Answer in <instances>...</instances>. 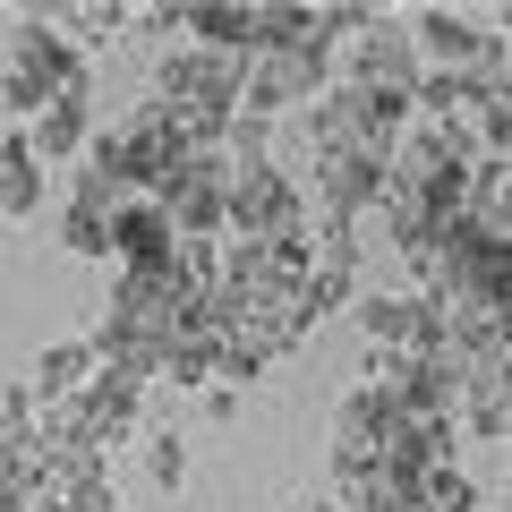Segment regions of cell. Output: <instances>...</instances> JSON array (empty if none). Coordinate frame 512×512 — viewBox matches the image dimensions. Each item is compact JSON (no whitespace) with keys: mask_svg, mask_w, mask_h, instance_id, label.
<instances>
[{"mask_svg":"<svg viewBox=\"0 0 512 512\" xmlns=\"http://www.w3.org/2000/svg\"><path fill=\"white\" fill-rule=\"evenodd\" d=\"M222 231L231 239H299L308 231V197H299V180L282 163H239L231 188H222Z\"/></svg>","mask_w":512,"mask_h":512,"instance_id":"cell-1","label":"cell"},{"mask_svg":"<svg viewBox=\"0 0 512 512\" xmlns=\"http://www.w3.org/2000/svg\"><path fill=\"white\" fill-rule=\"evenodd\" d=\"M325 60H333V77H342V86L384 94V103H410V94H419V77H427V60L410 52V35L384 18V9H376V18H367L350 43H333Z\"/></svg>","mask_w":512,"mask_h":512,"instance_id":"cell-2","label":"cell"},{"mask_svg":"<svg viewBox=\"0 0 512 512\" xmlns=\"http://www.w3.org/2000/svg\"><path fill=\"white\" fill-rule=\"evenodd\" d=\"M325 86H333L325 43H274V52H248V77H239V111H256V120H282V111H308Z\"/></svg>","mask_w":512,"mask_h":512,"instance_id":"cell-3","label":"cell"},{"mask_svg":"<svg viewBox=\"0 0 512 512\" xmlns=\"http://www.w3.org/2000/svg\"><path fill=\"white\" fill-rule=\"evenodd\" d=\"M239 52H205V43H171L154 60V103H188V111H239Z\"/></svg>","mask_w":512,"mask_h":512,"instance_id":"cell-4","label":"cell"},{"mask_svg":"<svg viewBox=\"0 0 512 512\" xmlns=\"http://www.w3.org/2000/svg\"><path fill=\"white\" fill-rule=\"evenodd\" d=\"M222 188H231L222 154H180L163 171V188H154V205H163V222L180 239H222Z\"/></svg>","mask_w":512,"mask_h":512,"instance_id":"cell-5","label":"cell"},{"mask_svg":"<svg viewBox=\"0 0 512 512\" xmlns=\"http://www.w3.org/2000/svg\"><path fill=\"white\" fill-rule=\"evenodd\" d=\"M495 26H504V9H410L402 35H410V52H419L427 69H461L470 77Z\"/></svg>","mask_w":512,"mask_h":512,"instance_id":"cell-6","label":"cell"},{"mask_svg":"<svg viewBox=\"0 0 512 512\" xmlns=\"http://www.w3.org/2000/svg\"><path fill=\"white\" fill-rule=\"evenodd\" d=\"M18 137H26V154H35V163H77V154H86V137H94V69L69 77V86H60L52 103L18 128Z\"/></svg>","mask_w":512,"mask_h":512,"instance_id":"cell-7","label":"cell"},{"mask_svg":"<svg viewBox=\"0 0 512 512\" xmlns=\"http://www.w3.org/2000/svg\"><path fill=\"white\" fill-rule=\"evenodd\" d=\"M393 419H402V410L384 402L376 384H350L342 410H333V470H376L384 444H393Z\"/></svg>","mask_w":512,"mask_h":512,"instance_id":"cell-8","label":"cell"},{"mask_svg":"<svg viewBox=\"0 0 512 512\" xmlns=\"http://www.w3.org/2000/svg\"><path fill=\"white\" fill-rule=\"evenodd\" d=\"M350 316H359V333H367L376 350H419V342H444L436 299H419V291H359V299H350Z\"/></svg>","mask_w":512,"mask_h":512,"instance_id":"cell-9","label":"cell"},{"mask_svg":"<svg viewBox=\"0 0 512 512\" xmlns=\"http://www.w3.org/2000/svg\"><path fill=\"white\" fill-rule=\"evenodd\" d=\"M171 248H180V231L163 222V205L154 197H120V214H111V256H120V274H154V265H171Z\"/></svg>","mask_w":512,"mask_h":512,"instance_id":"cell-10","label":"cell"},{"mask_svg":"<svg viewBox=\"0 0 512 512\" xmlns=\"http://www.w3.org/2000/svg\"><path fill=\"white\" fill-rule=\"evenodd\" d=\"M453 427H470L478 444H504V427H512V384H504V367H470V384L453 393Z\"/></svg>","mask_w":512,"mask_h":512,"instance_id":"cell-11","label":"cell"},{"mask_svg":"<svg viewBox=\"0 0 512 512\" xmlns=\"http://www.w3.org/2000/svg\"><path fill=\"white\" fill-rule=\"evenodd\" d=\"M0 214H9V222H35L43 214V163L26 154L18 128H0Z\"/></svg>","mask_w":512,"mask_h":512,"instance_id":"cell-12","label":"cell"},{"mask_svg":"<svg viewBox=\"0 0 512 512\" xmlns=\"http://www.w3.org/2000/svg\"><path fill=\"white\" fill-rule=\"evenodd\" d=\"M86 376H94V350H86V342H52V350L35 359V376H26V393H35V410H60Z\"/></svg>","mask_w":512,"mask_h":512,"instance_id":"cell-13","label":"cell"},{"mask_svg":"<svg viewBox=\"0 0 512 512\" xmlns=\"http://www.w3.org/2000/svg\"><path fill=\"white\" fill-rule=\"evenodd\" d=\"M52 26L77 43V52H94V43L128 35V9H111V0H77V9H52Z\"/></svg>","mask_w":512,"mask_h":512,"instance_id":"cell-14","label":"cell"},{"mask_svg":"<svg viewBox=\"0 0 512 512\" xmlns=\"http://www.w3.org/2000/svg\"><path fill=\"white\" fill-rule=\"evenodd\" d=\"M146 478H154L163 495H180V487H188V444L171 436V427H163V436L146 444Z\"/></svg>","mask_w":512,"mask_h":512,"instance_id":"cell-15","label":"cell"},{"mask_svg":"<svg viewBox=\"0 0 512 512\" xmlns=\"http://www.w3.org/2000/svg\"><path fill=\"white\" fill-rule=\"evenodd\" d=\"M35 393H26V384H0V444H18V436H35Z\"/></svg>","mask_w":512,"mask_h":512,"instance_id":"cell-16","label":"cell"},{"mask_svg":"<svg viewBox=\"0 0 512 512\" xmlns=\"http://www.w3.org/2000/svg\"><path fill=\"white\" fill-rule=\"evenodd\" d=\"M128 26H137V35H180V9L154 0V9H128Z\"/></svg>","mask_w":512,"mask_h":512,"instance_id":"cell-17","label":"cell"},{"mask_svg":"<svg viewBox=\"0 0 512 512\" xmlns=\"http://www.w3.org/2000/svg\"><path fill=\"white\" fill-rule=\"evenodd\" d=\"M308 512H342V504H325V495H316V504H308Z\"/></svg>","mask_w":512,"mask_h":512,"instance_id":"cell-18","label":"cell"}]
</instances>
